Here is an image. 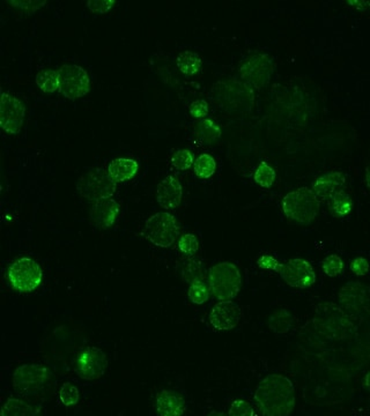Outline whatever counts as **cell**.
<instances>
[{"label": "cell", "mask_w": 370, "mask_h": 416, "mask_svg": "<svg viewBox=\"0 0 370 416\" xmlns=\"http://www.w3.org/2000/svg\"><path fill=\"white\" fill-rule=\"evenodd\" d=\"M254 401L264 416H288L295 407L293 383L283 374H269L258 384Z\"/></svg>", "instance_id": "obj_1"}, {"label": "cell", "mask_w": 370, "mask_h": 416, "mask_svg": "<svg viewBox=\"0 0 370 416\" xmlns=\"http://www.w3.org/2000/svg\"><path fill=\"white\" fill-rule=\"evenodd\" d=\"M211 100L222 113L230 116H243L254 108V89L242 80L223 79L216 81L213 86Z\"/></svg>", "instance_id": "obj_2"}, {"label": "cell", "mask_w": 370, "mask_h": 416, "mask_svg": "<svg viewBox=\"0 0 370 416\" xmlns=\"http://www.w3.org/2000/svg\"><path fill=\"white\" fill-rule=\"evenodd\" d=\"M281 203L285 215L302 226L314 222L321 208L319 198L308 187H300L287 194Z\"/></svg>", "instance_id": "obj_3"}, {"label": "cell", "mask_w": 370, "mask_h": 416, "mask_svg": "<svg viewBox=\"0 0 370 416\" xmlns=\"http://www.w3.org/2000/svg\"><path fill=\"white\" fill-rule=\"evenodd\" d=\"M209 284L216 298L232 301L242 287L241 272L233 263H219L209 270Z\"/></svg>", "instance_id": "obj_4"}, {"label": "cell", "mask_w": 370, "mask_h": 416, "mask_svg": "<svg viewBox=\"0 0 370 416\" xmlns=\"http://www.w3.org/2000/svg\"><path fill=\"white\" fill-rule=\"evenodd\" d=\"M52 379L50 369L39 365H23L13 374L16 393L23 397H34L49 386Z\"/></svg>", "instance_id": "obj_5"}, {"label": "cell", "mask_w": 370, "mask_h": 416, "mask_svg": "<svg viewBox=\"0 0 370 416\" xmlns=\"http://www.w3.org/2000/svg\"><path fill=\"white\" fill-rule=\"evenodd\" d=\"M77 190L81 197L95 203L113 198L117 185L108 171L97 168L88 171L78 179Z\"/></svg>", "instance_id": "obj_6"}, {"label": "cell", "mask_w": 370, "mask_h": 416, "mask_svg": "<svg viewBox=\"0 0 370 416\" xmlns=\"http://www.w3.org/2000/svg\"><path fill=\"white\" fill-rule=\"evenodd\" d=\"M180 234L178 220L173 214L161 212L151 216L144 227L146 239L159 248H171Z\"/></svg>", "instance_id": "obj_7"}, {"label": "cell", "mask_w": 370, "mask_h": 416, "mask_svg": "<svg viewBox=\"0 0 370 416\" xmlns=\"http://www.w3.org/2000/svg\"><path fill=\"white\" fill-rule=\"evenodd\" d=\"M274 72L273 59L266 53H254L242 62L238 73L241 80L252 89L264 88Z\"/></svg>", "instance_id": "obj_8"}, {"label": "cell", "mask_w": 370, "mask_h": 416, "mask_svg": "<svg viewBox=\"0 0 370 416\" xmlns=\"http://www.w3.org/2000/svg\"><path fill=\"white\" fill-rule=\"evenodd\" d=\"M8 280L12 287L20 293L35 291L42 282V270L34 259L28 257L16 259L8 267Z\"/></svg>", "instance_id": "obj_9"}, {"label": "cell", "mask_w": 370, "mask_h": 416, "mask_svg": "<svg viewBox=\"0 0 370 416\" xmlns=\"http://www.w3.org/2000/svg\"><path fill=\"white\" fill-rule=\"evenodd\" d=\"M338 300L350 317L362 318L370 313V291L361 282L351 281L345 284L339 291Z\"/></svg>", "instance_id": "obj_10"}, {"label": "cell", "mask_w": 370, "mask_h": 416, "mask_svg": "<svg viewBox=\"0 0 370 416\" xmlns=\"http://www.w3.org/2000/svg\"><path fill=\"white\" fill-rule=\"evenodd\" d=\"M59 92L70 100L85 96L90 89L87 71L79 65H63L58 70Z\"/></svg>", "instance_id": "obj_11"}, {"label": "cell", "mask_w": 370, "mask_h": 416, "mask_svg": "<svg viewBox=\"0 0 370 416\" xmlns=\"http://www.w3.org/2000/svg\"><path fill=\"white\" fill-rule=\"evenodd\" d=\"M108 369L106 353L97 347H86L78 355L75 371L85 381L94 382L104 377Z\"/></svg>", "instance_id": "obj_12"}, {"label": "cell", "mask_w": 370, "mask_h": 416, "mask_svg": "<svg viewBox=\"0 0 370 416\" xmlns=\"http://www.w3.org/2000/svg\"><path fill=\"white\" fill-rule=\"evenodd\" d=\"M26 117V107L23 101L12 94H1L0 125L8 134H18L23 130Z\"/></svg>", "instance_id": "obj_13"}, {"label": "cell", "mask_w": 370, "mask_h": 416, "mask_svg": "<svg viewBox=\"0 0 370 416\" xmlns=\"http://www.w3.org/2000/svg\"><path fill=\"white\" fill-rule=\"evenodd\" d=\"M279 275L288 286L299 289L312 287L316 281V273L312 265L301 258H293L283 263Z\"/></svg>", "instance_id": "obj_14"}, {"label": "cell", "mask_w": 370, "mask_h": 416, "mask_svg": "<svg viewBox=\"0 0 370 416\" xmlns=\"http://www.w3.org/2000/svg\"><path fill=\"white\" fill-rule=\"evenodd\" d=\"M241 309L233 301H220L209 313V323L218 331L235 329L241 320Z\"/></svg>", "instance_id": "obj_15"}, {"label": "cell", "mask_w": 370, "mask_h": 416, "mask_svg": "<svg viewBox=\"0 0 370 416\" xmlns=\"http://www.w3.org/2000/svg\"><path fill=\"white\" fill-rule=\"evenodd\" d=\"M121 212V207L113 198L97 201L90 208V220L100 229H108L116 222L117 216Z\"/></svg>", "instance_id": "obj_16"}, {"label": "cell", "mask_w": 370, "mask_h": 416, "mask_svg": "<svg viewBox=\"0 0 370 416\" xmlns=\"http://www.w3.org/2000/svg\"><path fill=\"white\" fill-rule=\"evenodd\" d=\"M155 410L159 416H183L187 401L176 391L162 390L155 398Z\"/></svg>", "instance_id": "obj_17"}, {"label": "cell", "mask_w": 370, "mask_h": 416, "mask_svg": "<svg viewBox=\"0 0 370 416\" xmlns=\"http://www.w3.org/2000/svg\"><path fill=\"white\" fill-rule=\"evenodd\" d=\"M346 177L343 172L331 171L317 178L312 184V190L319 201H330L335 194L343 191L341 189L344 187Z\"/></svg>", "instance_id": "obj_18"}, {"label": "cell", "mask_w": 370, "mask_h": 416, "mask_svg": "<svg viewBox=\"0 0 370 416\" xmlns=\"http://www.w3.org/2000/svg\"><path fill=\"white\" fill-rule=\"evenodd\" d=\"M182 185L174 176H168L156 189V201L164 210H175L182 201Z\"/></svg>", "instance_id": "obj_19"}, {"label": "cell", "mask_w": 370, "mask_h": 416, "mask_svg": "<svg viewBox=\"0 0 370 416\" xmlns=\"http://www.w3.org/2000/svg\"><path fill=\"white\" fill-rule=\"evenodd\" d=\"M138 162L129 158H113L108 165V174L116 183L130 181L138 172Z\"/></svg>", "instance_id": "obj_20"}, {"label": "cell", "mask_w": 370, "mask_h": 416, "mask_svg": "<svg viewBox=\"0 0 370 416\" xmlns=\"http://www.w3.org/2000/svg\"><path fill=\"white\" fill-rule=\"evenodd\" d=\"M193 134L197 141H199L203 145H211L213 142L219 140L221 137V130L213 120H202L195 124Z\"/></svg>", "instance_id": "obj_21"}, {"label": "cell", "mask_w": 370, "mask_h": 416, "mask_svg": "<svg viewBox=\"0 0 370 416\" xmlns=\"http://www.w3.org/2000/svg\"><path fill=\"white\" fill-rule=\"evenodd\" d=\"M176 65L180 73H183L187 77H195L203 68V61L196 52L183 51L178 56Z\"/></svg>", "instance_id": "obj_22"}, {"label": "cell", "mask_w": 370, "mask_h": 416, "mask_svg": "<svg viewBox=\"0 0 370 416\" xmlns=\"http://www.w3.org/2000/svg\"><path fill=\"white\" fill-rule=\"evenodd\" d=\"M180 275L183 281L191 284L195 281L202 280L205 277V270L200 260L190 257L180 263Z\"/></svg>", "instance_id": "obj_23"}, {"label": "cell", "mask_w": 370, "mask_h": 416, "mask_svg": "<svg viewBox=\"0 0 370 416\" xmlns=\"http://www.w3.org/2000/svg\"><path fill=\"white\" fill-rule=\"evenodd\" d=\"M293 326V316L286 309H279L274 311L269 318V327L277 334H285Z\"/></svg>", "instance_id": "obj_24"}, {"label": "cell", "mask_w": 370, "mask_h": 416, "mask_svg": "<svg viewBox=\"0 0 370 416\" xmlns=\"http://www.w3.org/2000/svg\"><path fill=\"white\" fill-rule=\"evenodd\" d=\"M3 416H39L37 410L21 399H8L1 410Z\"/></svg>", "instance_id": "obj_25"}, {"label": "cell", "mask_w": 370, "mask_h": 416, "mask_svg": "<svg viewBox=\"0 0 370 416\" xmlns=\"http://www.w3.org/2000/svg\"><path fill=\"white\" fill-rule=\"evenodd\" d=\"M353 201L344 191H340L330 199V210L335 218H345L351 214Z\"/></svg>", "instance_id": "obj_26"}, {"label": "cell", "mask_w": 370, "mask_h": 416, "mask_svg": "<svg viewBox=\"0 0 370 416\" xmlns=\"http://www.w3.org/2000/svg\"><path fill=\"white\" fill-rule=\"evenodd\" d=\"M36 84L45 94H54L59 91L58 71L43 70L36 75Z\"/></svg>", "instance_id": "obj_27"}, {"label": "cell", "mask_w": 370, "mask_h": 416, "mask_svg": "<svg viewBox=\"0 0 370 416\" xmlns=\"http://www.w3.org/2000/svg\"><path fill=\"white\" fill-rule=\"evenodd\" d=\"M193 168H195L197 177L200 179H207L216 174V162L212 155L202 154L196 158Z\"/></svg>", "instance_id": "obj_28"}, {"label": "cell", "mask_w": 370, "mask_h": 416, "mask_svg": "<svg viewBox=\"0 0 370 416\" xmlns=\"http://www.w3.org/2000/svg\"><path fill=\"white\" fill-rule=\"evenodd\" d=\"M209 294H211V288L204 279L192 282L189 288V291H187L191 302L197 305L206 303L209 298Z\"/></svg>", "instance_id": "obj_29"}, {"label": "cell", "mask_w": 370, "mask_h": 416, "mask_svg": "<svg viewBox=\"0 0 370 416\" xmlns=\"http://www.w3.org/2000/svg\"><path fill=\"white\" fill-rule=\"evenodd\" d=\"M254 183L264 189H270L276 181V171L266 162H261L254 174Z\"/></svg>", "instance_id": "obj_30"}, {"label": "cell", "mask_w": 370, "mask_h": 416, "mask_svg": "<svg viewBox=\"0 0 370 416\" xmlns=\"http://www.w3.org/2000/svg\"><path fill=\"white\" fill-rule=\"evenodd\" d=\"M80 398V393L75 385L72 383H65L59 391V399L66 407L75 406Z\"/></svg>", "instance_id": "obj_31"}, {"label": "cell", "mask_w": 370, "mask_h": 416, "mask_svg": "<svg viewBox=\"0 0 370 416\" xmlns=\"http://www.w3.org/2000/svg\"><path fill=\"white\" fill-rule=\"evenodd\" d=\"M171 165L178 170L190 169L193 165V155L189 149H180L171 156Z\"/></svg>", "instance_id": "obj_32"}, {"label": "cell", "mask_w": 370, "mask_h": 416, "mask_svg": "<svg viewBox=\"0 0 370 416\" xmlns=\"http://www.w3.org/2000/svg\"><path fill=\"white\" fill-rule=\"evenodd\" d=\"M322 270L328 277H335L341 275L344 270V263L337 255L328 256L322 263Z\"/></svg>", "instance_id": "obj_33"}, {"label": "cell", "mask_w": 370, "mask_h": 416, "mask_svg": "<svg viewBox=\"0 0 370 416\" xmlns=\"http://www.w3.org/2000/svg\"><path fill=\"white\" fill-rule=\"evenodd\" d=\"M178 248L184 256L192 257L196 255L198 248H199V242L196 236L192 234H184L178 241Z\"/></svg>", "instance_id": "obj_34"}, {"label": "cell", "mask_w": 370, "mask_h": 416, "mask_svg": "<svg viewBox=\"0 0 370 416\" xmlns=\"http://www.w3.org/2000/svg\"><path fill=\"white\" fill-rule=\"evenodd\" d=\"M254 410L252 403L247 401H233L229 408L228 416H254Z\"/></svg>", "instance_id": "obj_35"}, {"label": "cell", "mask_w": 370, "mask_h": 416, "mask_svg": "<svg viewBox=\"0 0 370 416\" xmlns=\"http://www.w3.org/2000/svg\"><path fill=\"white\" fill-rule=\"evenodd\" d=\"M115 0H90L87 1L88 10L93 13L104 14L108 13L116 6Z\"/></svg>", "instance_id": "obj_36"}, {"label": "cell", "mask_w": 370, "mask_h": 416, "mask_svg": "<svg viewBox=\"0 0 370 416\" xmlns=\"http://www.w3.org/2000/svg\"><path fill=\"white\" fill-rule=\"evenodd\" d=\"M8 4L16 10L32 14L35 13L36 11H39L47 3L45 1H8Z\"/></svg>", "instance_id": "obj_37"}, {"label": "cell", "mask_w": 370, "mask_h": 416, "mask_svg": "<svg viewBox=\"0 0 370 416\" xmlns=\"http://www.w3.org/2000/svg\"><path fill=\"white\" fill-rule=\"evenodd\" d=\"M189 111H190L191 116L195 118H203L204 120L209 115V103L203 99H199L190 104Z\"/></svg>", "instance_id": "obj_38"}, {"label": "cell", "mask_w": 370, "mask_h": 416, "mask_svg": "<svg viewBox=\"0 0 370 416\" xmlns=\"http://www.w3.org/2000/svg\"><path fill=\"white\" fill-rule=\"evenodd\" d=\"M257 264L263 270L278 272V273L280 271L281 265H283L281 263L278 262V259L274 258L273 256L270 255H264L259 257Z\"/></svg>", "instance_id": "obj_39"}, {"label": "cell", "mask_w": 370, "mask_h": 416, "mask_svg": "<svg viewBox=\"0 0 370 416\" xmlns=\"http://www.w3.org/2000/svg\"><path fill=\"white\" fill-rule=\"evenodd\" d=\"M351 271L354 273L355 275L359 277H364L367 275L369 271V263L367 259L364 257H357L353 262L351 263Z\"/></svg>", "instance_id": "obj_40"}, {"label": "cell", "mask_w": 370, "mask_h": 416, "mask_svg": "<svg viewBox=\"0 0 370 416\" xmlns=\"http://www.w3.org/2000/svg\"><path fill=\"white\" fill-rule=\"evenodd\" d=\"M347 5L357 11H370V1H348Z\"/></svg>", "instance_id": "obj_41"}, {"label": "cell", "mask_w": 370, "mask_h": 416, "mask_svg": "<svg viewBox=\"0 0 370 416\" xmlns=\"http://www.w3.org/2000/svg\"><path fill=\"white\" fill-rule=\"evenodd\" d=\"M206 416H228L226 415L225 413H222V412H219V410H212V412H209Z\"/></svg>", "instance_id": "obj_42"}, {"label": "cell", "mask_w": 370, "mask_h": 416, "mask_svg": "<svg viewBox=\"0 0 370 416\" xmlns=\"http://www.w3.org/2000/svg\"><path fill=\"white\" fill-rule=\"evenodd\" d=\"M366 183H367V187L370 189V165L367 170H366Z\"/></svg>", "instance_id": "obj_43"}, {"label": "cell", "mask_w": 370, "mask_h": 416, "mask_svg": "<svg viewBox=\"0 0 370 416\" xmlns=\"http://www.w3.org/2000/svg\"><path fill=\"white\" fill-rule=\"evenodd\" d=\"M364 385L370 389V372H368L367 376L364 378Z\"/></svg>", "instance_id": "obj_44"}]
</instances>
